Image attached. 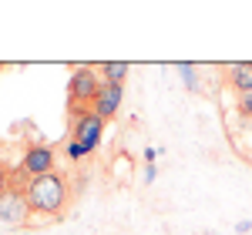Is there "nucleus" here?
Here are the masks:
<instances>
[{
	"label": "nucleus",
	"instance_id": "9d476101",
	"mask_svg": "<svg viewBox=\"0 0 252 235\" xmlns=\"http://www.w3.org/2000/svg\"><path fill=\"white\" fill-rule=\"evenodd\" d=\"M235 104H239V115L246 118V121H252V91H249V94H239Z\"/></svg>",
	"mask_w": 252,
	"mask_h": 235
},
{
	"label": "nucleus",
	"instance_id": "f03ea898",
	"mask_svg": "<svg viewBox=\"0 0 252 235\" xmlns=\"http://www.w3.org/2000/svg\"><path fill=\"white\" fill-rule=\"evenodd\" d=\"M101 84H104V78H97V71L91 64H81V67L71 71V78H67V108H71V115L91 111Z\"/></svg>",
	"mask_w": 252,
	"mask_h": 235
},
{
	"label": "nucleus",
	"instance_id": "dca6fc26",
	"mask_svg": "<svg viewBox=\"0 0 252 235\" xmlns=\"http://www.w3.org/2000/svg\"><path fill=\"white\" fill-rule=\"evenodd\" d=\"M205 235H215V232H205Z\"/></svg>",
	"mask_w": 252,
	"mask_h": 235
},
{
	"label": "nucleus",
	"instance_id": "ddd939ff",
	"mask_svg": "<svg viewBox=\"0 0 252 235\" xmlns=\"http://www.w3.org/2000/svg\"><path fill=\"white\" fill-rule=\"evenodd\" d=\"M155 178H158V168H155V165H145V175H141V181H145V185H152Z\"/></svg>",
	"mask_w": 252,
	"mask_h": 235
},
{
	"label": "nucleus",
	"instance_id": "4468645a",
	"mask_svg": "<svg viewBox=\"0 0 252 235\" xmlns=\"http://www.w3.org/2000/svg\"><path fill=\"white\" fill-rule=\"evenodd\" d=\"M158 158V148H145V165H155Z\"/></svg>",
	"mask_w": 252,
	"mask_h": 235
},
{
	"label": "nucleus",
	"instance_id": "2eb2a0df",
	"mask_svg": "<svg viewBox=\"0 0 252 235\" xmlns=\"http://www.w3.org/2000/svg\"><path fill=\"white\" fill-rule=\"evenodd\" d=\"M235 232H239V235H246V232H252V222H239V225H235Z\"/></svg>",
	"mask_w": 252,
	"mask_h": 235
},
{
	"label": "nucleus",
	"instance_id": "39448f33",
	"mask_svg": "<svg viewBox=\"0 0 252 235\" xmlns=\"http://www.w3.org/2000/svg\"><path fill=\"white\" fill-rule=\"evenodd\" d=\"M101 131H104V121H101L94 111H78V115H71V141L84 145L88 151L97 148Z\"/></svg>",
	"mask_w": 252,
	"mask_h": 235
},
{
	"label": "nucleus",
	"instance_id": "423d86ee",
	"mask_svg": "<svg viewBox=\"0 0 252 235\" xmlns=\"http://www.w3.org/2000/svg\"><path fill=\"white\" fill-rule=\"evenodd\" d=\"M121 98H125V88H121V84H111V81H104L101 91H97V98H94V104H91V111H94L101 121H108V118L118 115Z\"/></svg>",
	"mask_w": 252,
	"mask_h": 235
},
{
	"label": "nucleus",
	"instance_id": "0eeeda50",
	"mask_svg": "<svg viewBox=\"0 0 252 235\" xmlns=\"http://www.w3.org/2000/svg\"><path fill=\"white\" fill-rule=\"evenodd\" d=\"M225 81L235 94H249L252 91V60H239V64H229L225 67Z\"/></svg>",
	"mask_w": 252,
	"mask_h": 235
},
{
	"label": "nucleus",
	"instance_id": "20e7f679",
	"mask_svg": "<svg viewBox=\"0 0 252 235\" xmlns=\"http://www.w3.org/2000/svg\"><path fill=\"white\" fill-rule=\"evenodd\" d=\"M0 225L3 229H24V225H31V202H27L20 185H14L7 195L0 198Z\"/></svg>",
	"mask_w": 252,
	"mask_h": 235
},
{
	"label": "nucleus",
	"instance_id": "f257e3e1",
	"mask_svg": "<svg viewBox=\"0 0 252 235\" xmlns=\"http://www.w3.org/2000/svg\"><path fill=\"white\" fill-rule=\"evenodd\" d=\"M24 195L31 202V212L47 218H58L67 208V198H71V181L64 172H51V175H40L24 181Z\"/></svg>",
	"mask_w": 252,
	"mask_h": 235
},
{
	"label": "nucleus",
	"instance_id": "f8f14e48",
	"mask_svg": "<svg viewBox=\"0 0 252 235\" xmlns=\"http://www.w3.org/2000/svg\"><path fill=\"white\" fill-rule=\"evenodd\" d=\"M84 155H91L84 145H78V141H67V158H74V161H81Z\"/></svg>",
	"mask_w": 252,
	"mask_h": 235
},
{
	"label": "nucleus",
	"instance_id": "7ed1b4c3",
	"mask_svg": "<svg viewBox=\"0 0 252 235\" xmlns=\"http://www.w3.org/2000/svg\"><path fill=\"white\" fill-rule=\"evenodd\" d=\"M54 148L51 145H31L24 158H20V172L14 175V185H17L20 178L24 181H31V178H40V175H51L54 172Z\"/></svg>",
	"mask_w": 252,
	"mask_h": 235
},
{
	"label": "nucleus",
	"instance_id": "9b49d317",
	"mask_svg": "<svg viewBox=\"0 0 252 235\" xmlns=\"http://www.w3.org/2000/svg\"><path fill=\"white\" fill-rule=\"evenodd\" d=\"M10 188H14V175H10V172H7V168H3V165H0V198L7 195V192H10Z\"/></svg>",
	"mask_w": 252,
	"mask_h": 235
},
{
	"label": "nucleus",
	"instance_id": "6e6552de",
	"mask_svg": "<svg viewBox=\"0 0 252 235\" xmlns=\"http://www.w3.org/2000/svg\"><path fill=\"white\" fill-rule=\"evenodd\" d=\"M101 74H104V81H111V84H121L125 74H128V64L125 60H108V64H101Z\"/></svg>",
	"mask_w": 252,
	"mask_h": 235
},
{
	"label": "nucleus",
	"instance_id": "1a4fd4ad",
	"mask_svg": "<svg viewBox=\"0 0 252 235\" xmlns=\"http://www.w3.org/2000/svg\"><path fill=\"white\" fill-rule=\"evenodd\" d=\"M178 71H182V78H185V88L195 91V88H198V74H195V67H192V64H178Z\"/></svg>",
	"mask_w": 252,
	"mask_h": 235
}]
</instances>
